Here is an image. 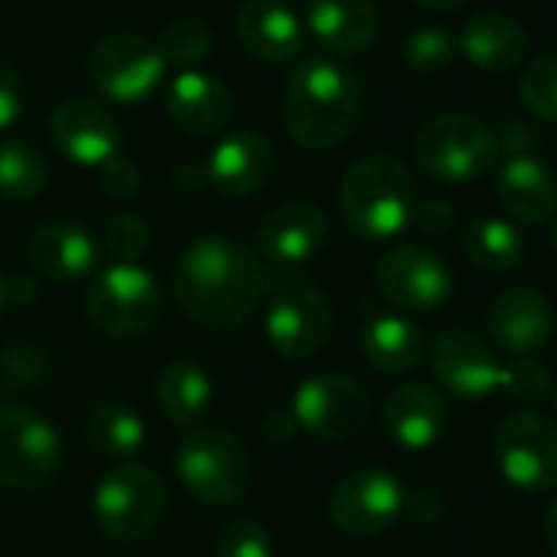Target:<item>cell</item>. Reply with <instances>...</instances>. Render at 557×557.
<instances>
[{
    "instance_id": "1",
    "label": "cell",
    "mask_w": 557,
    "mask_h": 557,
    "mask_svg": "<svg viewBox=\"0 0 557 557\" xmlns=\"http://www.w3.org/2000/svg\"><path fill=\"white\" fill-rule=\"evenodd\" d=\"M173 294L193 323L232 330L258 310L264 294V268L242 242L202 235L180 251Z\"/></svg>"
},
{
    "instance_id": "2",
    "label": "cell",
    "mask_w": 557,
    "mask_h": 557,
    "mask_svg": "<svg viewBox=\"0 0 557 557\" xmlns=\"http://www.w3.org/2000/svg\"><path fill=\"white\" fill-rule=\"evenodd\" d=\"M281 114L300 147L330 150L352 134L362 114V82L336 59H307L287 78Z\"/></svg>"
},
{
    "instance_id": "3",
    "label": "cell",
    "mask_w": 557,
    "mask_h": 557,
    "mask_svg": "<svg viewBox=\"0 0 557 557\" xmlns=\"http://www.w3.org/2000/svg\"><path fill=\"white\" fill-rule=\"evenodd\" d=\"M418 206L411 170L392 153H369L356 160L339 186V209L352 235L366 242H388L401 235Z\"/></svg>"
},
{
    "instance_id": "4",
    "label": "cell",
    "mask_w": 557,
    "mask_h": 557,
    "mask_svg": "<svg viewBox=\"0 0 557 557\" xmlns=\"http://www.w3.org/2000/svg\"><path fill=\"white\" fill-rule=\"evenodd\" d=\"M176 476L196 503L225 509L248 496L251 457L235 434L222 428H193L176 447Z\"/></svg>"
},
{
    "instance_id": "5",
    "label": "cell",
    "mask_w": 557,
    "mask_h": 557,
    "mask_svg": "<svg viewBox=\"0 0 557 557\" xmlns=\"http://www.w3.org/2000/svg\"><path fill=\"white\" fill-rule=\"evenodd\" d=\"M499 157V140L473 114H437L414 137L418 166L437 183L463 186L480 180Z\"/></svg>"
},
{
    "instance_id": "6",
    "label": "cell",
    "mask_w": 557,
    "mask_h": 557,
    "mask_svg": "<svg viewBox=\"0 0 557 557\" xmlns=\"http://www.w3.org/2000/svg\"><path fill=\"white\" fill-rule=\"evenodd\" d=\"M163 310L160 284L140 264H108L88 287L85 313L91 326L111 339L147 336Z\"/></svg>"
},
{
    "instance_id": "7",
    "label": "cell",
    "mask_w": 557,
    "mask_h": 557,
    "mask_svg": "<svg viewBox=\"0 0 557 557\" xmlns=\"http://www.w3.org/2000/svg\"><path fill=\"white\" fill-rule=\"evenodd\" d=\"M95 522L111 542H140L147 539L166 509L163 480L140 463H121L108 470L95 490Z\"/></svg>"
},
{
    "instance_id": "8",
    "label": "cell",
    "mask_w": 557,
    "mask_h": 557,
    "mask_svg": "<svg viewBox=\"0 0 557 557\" xmlns=\"http://www.w3.org/2000/svg\"><path fill=\"white\" fill-rule=\"evenodd\" d=\"M62 463L59 431L23 405H0V486L42 490Z\"/></svg>"
},
{
    "instance_id": "9",
    "label": "cell",
    "mask_w": 557,
    "mask_h": 557,
    "mask_svg": "<svg viewBox=\"0 0 557 557\" xmlns=\"http://www.w3.org/2000/svg\"><path fill=\"white\" fill-rule=\"evenodd\" d=\"M166 75V59L157 42L140 33H111L88 52V78L114 104L147 101Z\"/></svg>"
},
{
    "instance_id": "10",
    "label": "cell",
    "mask_w": 557,
    "mask_h": 557,
    "mask_svg": "<svg viewBox=\"0 0 557 557\" xmlns=\"http://www.w3.org/2000/svg\"><path fill=\"white\" fill-rule=\"evenodd\" d=\"M499 473L522 493L557 490V428L539 411H516L503 418L493 437Z\"/></svg>"
},
{
    "instance_id": "11",
    "label": "cell",
    "mask_w": 557,
    "mask_h": 557,
    "mask_svg": "<svg viewBox=\"0 0 557 557\" xmlns=\"http://www.w3.org/2000/svg\"><path fill=\"white\" fill-rule=\"evenodd\" d=\"M372 414V398L369 392L343 372H323L307 379L297 395H294V421L304 428L310 437L339 444L369 424Z\"/></svg>"
},
{
    "instance_id": "12",
    "label": "cell",
    "mask_w": 557,
    "mask_h": 557,
    "mask_svg": "<svg viewBox=\"0 0 557 557\" xmlns=\"http://www.w3.org/2000/svg\"><path fill=\"white\" fill-rule=\"evenodd\" d=\"M330 300L320 287L287 281L277 287L268 317H264V333L271 349L287 359V362H307L313 359L323 343L330 339Z\"/></svg>"
},
{
    "instance_id": "13",
    "label": "cell",
    "mask_w": 557,
    "mask_h": 557,
    "mask_svg": "<svg viewBox=\"0 0 557 557\" xmlns=\"http://www.w3.org/2000/svg\"><path fill=\"white\" fill-rule=\"evenodd\" d=\"M375 284L395 307L408 313H428L450 300L454 274L450 264L424 245H395L375 264Z\"/></svg>"
},
{
    "instance_id": "14",
    "label": "cell",
    "mask_w": 557,
    "mask_h": 557,
    "mask_svg": "<svg viewBox=\"0 0 557 557\" xmlns=\"http://www.w3.org/2000/svg\"><path fill=\"white\" fill-rule=\"evenodd\" d=\"M408 493L388 470H352L330 496V519L352 539H375L388 532L405 512Z\"/></svg>"
},
{
    "instance_id": "15",
    "label": "cell",
    "mask_w": 557,
    "mask_h": 557,
    "mask_svg": "<svg viewBox=\"0 0 557 557\" xmlns=\"http://www.w3.org/2000/svg\"><path fill=\"white\" fill-rule=\"evenodd\" d=\"M431 372L450 398H457L463 405H476L499 392L503 362H499L496 349L480 333L454 326L434 339Z\"/></svg>"
},
{
    "instance_id": "16",
    "label": "cell",
    "mask_w": 557,
    "mask_h": 557,
    "mask_svg": "<svg viewBox=\"0 0 557 557\" xmlns=\"http://www.w3.org/2000/svg\"><path fill=\"white\" fill-rule=\"evenodd\" d=\"M330 238V222L320 206L313 202H287L274 209L261 232H258V248L264 264L274 274H294L307 261H313Z\"/></svg>"
},
{
    "instance_id": "17",
    "label": "cell",
    "mask_w": 557,
    "mask_h": 557,
    "mask_svg": "<svg viewBox=\"0 0 557 557\" xmlns=\"http://www.w3.org/2000/svg\"><path fill=\"white\" fill-rule=\"evenodd\" d=\"M55 150L78 166H101L117 153L121 134L111 111L91 98H65L49 114Z\"/></svg>"
},
{
    "instance_id": "18",
    "label": "cell",
    "mask_w": 557,
    "mask_h": 557,
    "mask_svg": "<svg viewBox=\"0 0 557 557\" xmlns=\"http://www.w3.org/2000/svg\"><path fill=\"white\" fill-rule=\"evenodd\" d=\"M486 330L496 349L512 359L535 356L555 333V310L548 297L535 287H509L503 290L486 313Z\"/></svg>"
},
{
    "instance_id": "19",
    "label": "cell",
    "mask_w": 557,
    "mask_h": 557,
    "mask_svg": "<svg viewBox=\"0 0 557 557\" xmlns=\"http://www.w3.org/2000/svg\"><path fill=\"white\" fill-rule=\"evenodd\" d=\"M274 170V147L258 131H235L215 144L206 160V183L222 196L258 193Z\"/></svg>"
},
{
    "instance_id": "20",
    "label": "cell",
    "mask_w": 557,
    "mask_h": 557,
    "mask_svg": "<svg viewBox=\"0 0 557 557\" xmlns=\"http://www.w3.org/2000/svg\"><path fill=\"white\" fill-rule=\"evenodd\" d=\"M26 258L39 277L52 284H72L98 264V242L85 225L72 219H52L33 232Z\"/></svg>"
},
{
    "instance_id": "21",
    "label": "cell",
    "mask_w": 557,
    "mask_h": 557,
    "mask_svg": "<svg viewBox=\"0 0 557 557\" xmlns=\"http://www.w3.org/2000/svg\"><path fill=\"white\" fill-rule=\"evenodd\" d=\"M382 418H385L388 437L398 447L421 454L441 441L447 428V401L437 388L424 382H405L385 398Z\"/></svg>"
},
{
    "instance_id": "22",
    "label": "cell",
    "mask_w": 557,
    "mask_h": 557,
    "mask_svg": "<svg viewBox=\"0 0 557 557\" xmlns=\"http://www.w3.org/2000/svg\"><path fill=\"white\" fill-rule=\"evenodd\" d=\"M166 111L173 124L193 137L222 134L235 114V98L225 82L199 69H186L173 78L166 95Z\"/></svg>"
},
{
    "instance_id": "23",
    "label": "cell",
    "mask_w": 557,
    "mask_h": 557,
    "mask_svg": "<svg viewBox=\"0 0 557 557\" xmlns=\"http://www.w3.org/2000/svg\"><path fill=\"white\" fill-rule=\"evenodd\" d=\"M235 29L242 46L271 65L290 62L304 49V23L284 0H245Z\"/></svg>"
},
{
    "instance_id": "24",
    "label": "cell",
    "mask_w": 557,
    "mask_h": 557,
    "mask_svg": "<svg viewBox=\"0 0 557 557\" xmlns=\"http://www.w3.org/2000/svg\"><path fill=\"white\" fill-rule=\"evenodd\" d=\"M496 196L522 225H542L557 212L555 173L535 153H512L503 163L496 176Z\"/></svg>"
},
{
    "instance_id": "25",
    "label": "cell",
    "mask_w": 557,
    "mask_h": 557,
    "mask_svg": "<svg viewBox=\"0 0 557 557\" xmlns=\"http://www.w3.org/2000/svg\"><path fill=\"white\" fill-rule=\"evenodd\" d=\"M457 49L483 72L503 75L525 62L529 55V33L509 13H480L467 20L460 29Z\"/></svg>"
},
{
    "instance_id": "26",
    "label": "cell",
    "mask_w": 557,
    "mask_h": 557,
    "mask_svg": "<svg viewBox=\"0 0 557 557\" xmlns=\"http://www.w3.org/2000/svg\"><path fill=\"white\" fill-rule=\"evenodd\" d=\"M379 10L372 0H313L307 26L313 39L339 55L366 52L379 39Z\"/></svg>"
},
{
    "instance_id": "27",
    "label": "cell",
    "mask_w": 557,
    "mask_h": 557,
    "mask_svg": "<svg viewBox=\"0 0 557 557\" xmlns=\"http://www.w3.org/2000/svg\"><path fill=\"white\" fill-rule=\"evenodd\" d=\"M359 349L372 369L385 375H408L421 366L428 343H424L421 326L411 317L375 313L359 333Z\"/></svg>"
},
{
    "instance_id": "28",
    "label": "cell",
    "mask_w": 557,
    "mask_h": 557,
    "mask_svg": "<svg viewBox=\"0 0 557 557\" xmlns=\"http://www.w3.org/2000/svg\"><path fill=\"white\" fill-rule=\"evenodd\" d=\"M460 248H463V258L476 271H486V274H512L525 258L522 232L499 215L473 219L460 235Z\"/></svg>"
},
{
    "instance_id": "29",
    "label": "cell",
    "mask_w": 557,
    "mask_h": 557,
    "mask_svg": "<svg viewBox=\"0 0 557 557\" xmlns=\"http://www.w3.org/2000/svg\"><path fill=\"white\" fill-rule=\"evenodd\" d=\"M157 401L176 428H189L212 401V379L202 366L176 359L157 375Z\"/></svg>"
},
{
    "instance_id": "30",
    "label": "cell",
    "mask_w": 557,
    "mask_h": 557,
    "mask_svg": "<svg viewBox=\"0 0 557 557\" xmlns=\"http://www.w3.org/2000/svg\"><path fill=\"white\" fill-rule=\"evenodd\" d=\"M144 437L147 431L140 414L121 401H101L88 414V441L111 460H131L144 447Z\"/></svg>"
},
{
    "instance_id": "31",
    "label": "cell",
    "mask_w": 557,
    "mask_h": 557,
    "mask_svg": "<svg viewBox=\"0 0 557 557\" xmlns=\"http://www.w3.org/2000/svg\"><path fill=\"white\" fill-rule=\"evenodd\" d=\"M49 183V160L36 144L3 140L0 144V196L23 202L36 199Z\"/></svg>"
},
{
    "instance_id": "32",
    "label": "cell",
    "mask_w": 557,
    "mask_h": 557,
    "mask_svg": "<svg viewBox=\"0 0 557 557\" xmlns=\"http://www.w3.org/2000/svg\"><path fill=\"white\" fill-rule=\"evenodd\" d=\"M519 98L535 117L557 124V49L539 52L525 65L519 78Z\"/></svg>"
},
{
    "instance_id": "33",
    "label": "cell",
    "mask_w": 557,
    "mask_h": 557,
    "mask_svg": "<svg viewBox=\"0 0 557 557\" xmlns=\"http://www.w3.org/2000/svg\"><path fill=\"white\" fill-rule=\"evenodd\" d=\"M401 55H405L411 72L434 75V72L447 69L450 59L457 55V39L447 29H441V26H421V29H414L405 39Z\"/></svg>"
},
{
    "instance_id": "34",
    "label": "cell",
    "mask_w": 557,
    "mask_h": 557,
    "mask_svg": "<svg viewBox=\"0 0 557 557\" xmlns=\"http://www.w3.org/2000/svg\"><path fill=\"white\" fill-rule=\"evenodd\" d=\"M160 52L170 62L176 65H196L202 62L209 52H212V29L196 20V16H183V20H173L163 36H160Z\"/></svg>"
},
{
    "instance_id": "35",
    "label": "cell",
    "mask_w": 557,
    "mask_h": 557,
    "mask_svg": "<svg viewBox=\"0 0 557 557\" xmlns=\"http://www.w3.org/2000/svg\"><path fill=\"white\" fill-rule=\"evenodd\" d=\"M499 392L529 408V405H542L548 395H552V372L535 362L532 356H522V359H512L509 366H503V379H499Z\"/></svg>"
},
{
    "instance_id": "36",
    "label": "cell",
    "mask_w": 557,
    "mask_h": 557,
    "mask_svg": "<svg viewBox=\"0 0 557 557\" xmlns=\"http://www.w3.org/2000/svg\"><path fill=\"white\" fill-rule=\"evenodd\" d=\"M101 245L104 251L121 261V264H137V258L147 251L150 245V228L140 215L134 212H117L108 219L104 232H101Z\"/></svg>"
},
{
    "instance_id": "37",
    "label": "cell",
    "mask_w": 557,
    "mask_h": 557,
    "mask_svg": "<svg viewBox=\"0 0 557 557\" xmlns=\"http://www.w3.org/2000/svg\"><path fill=\"white\" fill-rule=\"evenodd\" d=\"M46 375V356L29 343H7L0 349V385L33 388Z\"/></svg>"
},
{
    "instance_id": "38",
    "label": "cell",
    "mask_w": 557,
    "mask_h": 557,
    "mask_svg": "<svg viewBox=\"0 0 557 557\" xmlns=\"http://www.w3.org/2000/svg\"><path fill=\"white\" fill-rule=\"evenodd\" d=\"M219 557H271V539L261 522L255 519H238L222 529L215 542Z\"/></svg>"
},
{
    "instance_id": "39",
    "label": "cell",
    "mask_w": 557,
    "mask_h": 557,
    "mask_svg": "<svg viewBox=\"0 0 557 557\" xmlns=\"http://www.w3.org/2000/svg\"><path fill=\"white\" fill-rule=\"evenodd\" d=\"M101 189L111 199H131L140 189V170L127 157L114 153L108 163H101Z\"/></svg>"
},
{
    "instance_id": "40",
    "label": "cell",
    "mask_w": 557,
    "mask_h": 557,
    "mask_svg": "<svg viewBox=\"0 0 557 557\" xmlns=\"http://www.w3.org/2000/svg\"><path fill=\"white\" fill-rule=\"evenodd\" d=\"M411 222L421 232H428V235H447L457 225V212L444 199H428V202H418L414 206V219Z\"/></svg>"
},
{
    "instance_id": "41",
    "label": "cell",
    "mask_w": 557,
    "mask_h": 557,
    "mask_svg": "<svg viewBox=\"0 0 557 557\" xmlns=\"http://www.w3.org/2000/svg\"><path fill=\"white\" fill-rule=\"evenodd\" d=\"M23 114V85L16 78V72L0 62V131L13 127Z\"/></svg>"
},
{
    "instance_id": "42",
    "label": "cell",
    "mask_w": 557,
    "mask_h": 557,
    "mask_svg": "<svg viewBox=\"0 0 557 557\" xmlns=\"http://www.w3.org/2000/svg\"><path fill=\"white\" fill-rule=\"evenodd\" d=\"M405 512H408L411 519H418V522H437L441 512H444V503H441V496L431 493V490H414V493H408V499H405Z\"/></svg>"
},
{
    "instance_id": "43",
    "label": "cell",
    "mask_w": 557,
    "mask_h": 557,
    "mask_svg": "<svg viewBox=\"0 0 557 557\" xmlns=\"http://www.w3.org/2000/svg\"><path fill=\"white\" fill-rule=\"evenodd\" d=\"M294 428H297V421H294V418H287V414L274 411V414L268 418L264 434H268V441H271V444H287V441L294 437Z\"/></svg>"
},
{
    "instance_id": "44",
    "label": "cell",
    "mask_w": 557,
    "mask_h": 557,
    "mask_svg": "<svg viewBox=\"0 0 557 557\" xmlns=\"http://www.w3.org/2000/svg\"><path fill=\"white\" fill-rule=\"evenodd\" d=\"M3 294H7V300L33 304L39 290H36V284H33V281H26V277H7V281H3Z\"/></svg>"
},
{
    "instance_id": "45",
    "label": "cell",
    "mask_w": 557,
    "mask_h": 557,
    "mask_svg": "<svg viewBox=\"0 0 557 557\" xmlns=\"http://www.w3.org/2000/svg\"><path fill=\"white\" fill-rule=\"evenodd\" d=\"M545 545L557 557V499L548 506V512H545Z\"/></svg>"
},
{
    "instance_id": "46",
    "label": "cell",
    "mask_w": 557,
    "mask_h": 557,
    "mask_svg": "<svg viewBox=\"0 0 557 557\" xmlns=\"http://www.w3.org/2000/svg\"><path fill=\"white\" fill-rule=\"evenodd\" d=\"M418 7H424V10H434V13H454V10H460L463 3H470V0H414Z\"/></svg>"
},
{
    "instance_id": "47",
    "label": "cell",
    "mask_w": 557,
    "mask_h": 557,
    "mask_svg": "<svg viewBox=\"0 0 557 557\" xmlns=\"http://www.w3.org/2000/svg\"><path fill=\"white\" fill-rule=\"evenodd\" d=\"M552 248L557 251V219H555V225H552Z\"/></svg>"
},
{
    "instance_id": "48",
    "label": "cell",
    "mask_w": 557,
    "mask_h": 557,
    "mask_svg": "<svg viewBox=\"0 0 557 557\" xmlns=\"http://www.w3.org/2000/svg\"><path fill=\"white\" fill-rule=\"evenodd\" d=\"M3 304H7V294H3V281H0V310H3Z\"/></svg>"
},
{
    "instance_id": "49",
    "label": "cell",
    "mask_w": 557,
    "mask_h": 557,
    "mask_svg": "<svg viewBox=\"0 0 557 557\" xmlns=\"http://www.w3.org/2000/svg\"><path fill=\"white\" fill-rule=\"evenodd\" d=\"M555 411H557V388H555Z\"/></svg>"
}]
</instances>
